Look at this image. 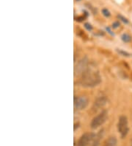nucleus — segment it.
I'll return each mask as SVG.
<instances>
[{"label":"nucleus","mask_w":132,"mask_h":146,"mask_svg":"<svg viewBox=\"0 0 132 146\" xmlns=\"http://www.w3.org/2000/svg\"><path fill=\"white\" fill-rule=\"evenodd\" d=\"M122 40H123L124 42L125 43H129L131 41V37L129 36V34H123V36H122Z\"/></svg>","instance_id":"obj_10"},{"label":"nucleus","mask_w":132,"mask_h":146,"mask_svg":"<svg viewBox=\"0 0 132 146\" xmlns=\"http://www.w3.org/2000/svg\"><path fill=\"white\" fill-rule=\"evenodd\" d=\"M118 145V139L115 137H109L104 143V146H117Z\"/></svg>","instance_id":"obj_9"},{"label":"nucleus","mask_w":132,"mask_h":146,"mask_svg":"<svg viewBox=\"0 0 132 146\" xmlns=\"http://www.w3.org/2000/svg\"><path fill=\"white\" fill-rule=\"evenodd\" d=\"M118 19H120L122 21H123L124 23H125V24L129 23V21H128V19L125 18H124V17H123V16H121V15H118Z\"/></svg>","instance_id":"obj_12"},{"label":"nucleus","mask_w":132,"mask_h":146,"mask_svg":"<svg viewBox=\"0 0 132 146\" xmlns=\"http://www.w3.org/2000/svg\"><path fill=\"white\" fill-rule=\"evenodd\" d=\"M107 101L108 100L107 98H106V96L99 97L94 102L93 106V110L95 111L99 110V109L103 108L106 104Z\"/></svg>","instance_id":"obj_7"},{"label":"nucleus","mask_w":132,"mask_h":146,"mask_svg":"<svg viewBox=\"0 0 132 146\" xmlns=\"http://www.w3.org/2000/svg\"><path fill=\"white\" fill-rule=\"evenodd\" d=\"M102 13L104 14V16H106V17H109V16H110V12H109L106 8H104V9L102 10Z\"/></svg>","instance_id":"obj_11"},{"label":"nucleus","mask_w":132,"mask_h":146,"mask_svg":"<svg viewBox=\"0 0 132 146\" xmlns=\"http://www.w3.org/2000/svg\"><path fill=\"white\" fill-rule=\"evenodd\" d=\"M85 27H86V28L87 29L88 31H91V30H92L91 25H89V24H85Z\"/></svg>","instance_id":"obj_13"},{"label":"nucleus","mask_w":132,"mask_h":146,"mask_svg":"<svg viewBox=\"0 0 132 146\" xmlns=\"http://www.w3.org/2000/svg\"><path fill=\"white\" fill-rule=\"evenodd\" d=\"M117 127H118V131L120 133L121 138H125L129 131L128 119L125 115H121L119 117Z\"/></svg>","instance_id":"obj_3"},{"label":"nucleus","mask_w":132,"mask_h":146,"mask_svg":"<svg viewBox=\"0 0 132 146\" xmlns=\"http://www.w3.org/2000/svg\"><path fill=\"white\" fill-rule=\"evenodd\" d=\"M76 1H80V0H76Z\"/></svg>","instance_id":"obj_16"},{"label":"nucleus","mask_w":132,"mask_h":146,"mask_svg":"<svg viewBox=\"0 0 132 146\" xmlns=\"http://www.w3.org/2000/svg\"><path fill=\"white\" fill-rule=\"evenodd\" d=\"M88 58L87 57H84L80 59L74 67V75L76 76H81L83 73L85 72L88 68Z\"/></svg>","instance_id":"obj_4"},{"label":"nucleus","mask_w":132,"mask_h":146,"mask_svg":"<svg viewBox=\"0 0 132 146\" xmlns=\"http://www.w3.org/2000/svg\"><path fill=\"white\" fill-rule=\"evenodd\" d=\"M103 136H104V130L100 131L98 134H95L93 140V143H92V145L99 146L100 143V139H102Z\"/></svg>","instance_id":"obj_8"},{"label":"nucleus","mask_w":132,"mask_h":146,"mask_svg":"<svg viewBox=\"0 0 132 146\" xmlns=\"http://www.w3.org/2000/svg\"><path fill=\"white\" fill-rule=\"evenodd\" d=\"M88 99L85 96L74 97V109L76 111H81L86 109L88 105Z\"/></svg>","instance_id":"obj_5"},{"label":"nucleus","mask_w":132,"mask_h":146,"mask_svg":"<svg viewBox=\"0 0 132 146\" xmlns=\"http://www.w3.org/2000/svg\"><path fill=\"white\" fill-rule=\"evenodd\" d=\"M95 134L87 132L83 134L79 138L77 143V146H87L90 143H93Z\"/></svg>","instance_id":"obj_6"},{"label":"nucleus","mask_w":132,"mask_h":146,"mask_svg":"<svg viewBox=\"0 0 132 146\" xmlns=\"http://www.w3.org/2000/svg\"><path fill=\"white\" fill-rule=\"evenodd\" d=\"M130 146H132V139L130 141Z\"/></svg>","instance_id":"obj_15"},{"label":"nucleus","mask_w":132,"mask_h":146,"mask_svg":"<svg viewBox=\"0 0 132 146\" xmlns=\"http://www.w3.org/2000/svg\"><path fill=\"white\" fill-rule=\"evenodd\" d=\"M118 26H120V23H119V22H118V21H116V22H114V23L113 24V27H114V28L118 27Z\"/></svg>","instance_id":"obj_14"},{"label":"nucleus","mask_w":132,"mask_h":146,"mask_svg":"<svg viewBox=\"0 0 132 146\" xmlns=\"http://www.w3.org/2000/svg\"><path fill=\"white\" fill-rule=\"evenodd\" d=\"M108 118V112L106 110L100 111L99 114H97L92 119L90 123V127L93 129H96L104 124Z\"/></svg>","instance_id":"obj_2"},{"label":"nucleus","mask_w":132,"mask_h":146,"mask_svg":"<svg viewBox=\"0 0 132 146\" xmlns=\"http://www.w3.org/2000/svg\"><path fill=\"white\" fill-rule=\"evenodd\" d=\"M101 81V78L99 72L87 68V70L81 75L79 84L83 87L92 88L99 85Z\"/></svg>","instance_id":"obj_1"}]
</instances>
